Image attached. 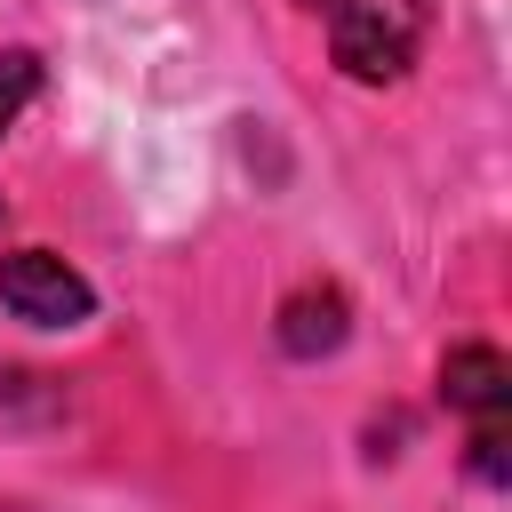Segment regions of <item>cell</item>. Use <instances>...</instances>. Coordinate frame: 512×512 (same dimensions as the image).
I'll return each instance as SVG.
<instances>
[{
	"label": "cell",
	"instance_id": "cell-1",
	"mask_svg": "<svg viewBox=\"0 0 512 512\" xmlns=\"http://www.w3.org/2000/svg\"><path fill=\"white\" fill-rule=\"evenodd\" d=\"M320 40H328V64L360 88H392L416 72L424 56V32L440 16V0H304Z\"/></svg>",
	"mask_w": 512,
	"mask_h": 512
},
{
	"label": "cell",
	"instance_id": "cell-2",
	"mask_svg": "<svg viewBox=\"0 0 512 512\" xmlns=\"http://www.w3.org/2000/svg\"><path fill=\"white\" fill-rule=\"evenodd\" d=\"M440 400L464 416V448H472V472L496 488L504 480V432H512V368L496 344H448L440 360Z\"/></svg>",
	"mask_w": 512,
	"mask_h": 512
},
{
	"label": "cell",
	"instance_id": "cell-3",
	"mask_svg": "<svg viewBox=\"0 0 512 512\" xmlns=\"http://www.w3.org/2000/svg\"><path fill=\"white\" fill-rule=\"evenodd\" d=\"M0 312L24 328H80L96 312V288L56 248H8L0 256Z\"/></svg>",
	"mask_w": 512,
	"mask_h": 512
},
{
	"label": "cell",
	"instance_id": "cell-4",
	"mask_svg": "<svg viewBox=\"0 0 512 512\" xmlns=\"http://www.w3.org/2000/svg\"><path fill=\"white\" fill-rule=\"evenodd\" d=\"M344 320H352L344 288L312 280V288H296V296L280 304V344H288L296 360H312V352H336V344H344Z\"/></svg>",
	"mask_w": 512,
	"mask_h": 512
},
{
	"label": "cell",
	"instance_id": "cell-5",
	"mask_svg": "<svg viewBox=\"0 0 512 512\" xmlns=\"http://www.w3.org/2000/svg\"><path fill=\"white\" fill-rule=\"evenodd\" d=\"M32 96H40V56L32 48H0V136L32 112Z\"/></svg>",
	"mask_w": 512,
	"mask_h": 512
}]
</instances>
